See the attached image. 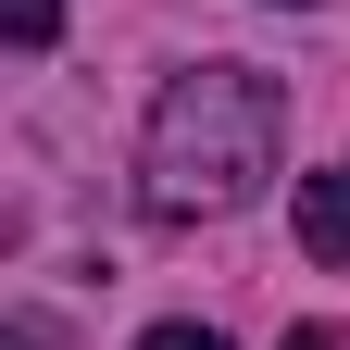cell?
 I'll use <instances>...</instances> for the list:
<instances>
[{
    "label": "cell",
    "mask_w": 350,
    "mask_h": 350,
    "mask_svg": "<svg viewBox=\"0 0 350 350\" xmlns=\"http://www.w3.org/2000/svg\"><path fill=\"white\" fill-rule=\"evenodd\" d=\"M275 138H288V88L262 63H188L150 113V150H138V188L163 226L188 213H238L262 175H275Z\"/></svg>",
    "instance_id": "1"
},
{
    "label": "cell",
    "mask_w": 350,
    "mask_h": 350,
    "mask_svg": "<svg viewBox=\"0 0 350 350\" xmlns=\"http://www.w3.org/2000/svg\"><path fill=\"white\" fill-rule=\"evenodd\" d=\"M300 250L350 275V175H300Z\"/></svg>",
    "instance_id": "2"
},
{
    "label": "cell",
    "mask_w": 350,
    "mask_h": 350,
    "mask_svg": "<svg viewBox=\"0 0 350 350\" xmlns=\"http://www.w3.org/2000/svg\"><path fill=\"white\" fill-rule=\"evenodd\" d=\"M0 38H13V51H51V38H63V0H0Z\"/></svg>",
    "instance_id": "3"
},
{
    "label": "cell",
    "mask_w": 350,
    "mask_h": 350,
    "mask_svg": "<svg viewBox=\"0 0 350 350\" xmlns=\"http://www.w3.org/2000/svg\"><path fill=\"white\" fill-rule=\"evenodd\" d=\"M138 350H226V338H213V325H150Z\"/></svg>",
    "instance_id": "4"
},
{
    "label": "cell",
    "mask_w": 350,
    "mask_h": 350,
    "mask_svg": "<svg viewBox=\"0 0 350 350\" xmlns=\"http://www.w3.org/2000/svg\"><path fill=\"white\" fill-rule=\"evenodd\" d=\"M288 350H338V338H325V325H288Z\"/></svg>",
    "instance_id": "5"
},
{
    "label": "cell",
    "mask_w": 350,
    "mask_h": 350,
    "mask_svg": "<svg viewBox=\"0 0 350 350\" xmlns=\"http://www.w3.org/2000/svg\"><path fill=\"white\" fill-rule=\"evenodd\" d=\"M288 13H313V0H288Z\"/></svg>",
    "instance_id": "6"
}]
</instances>
